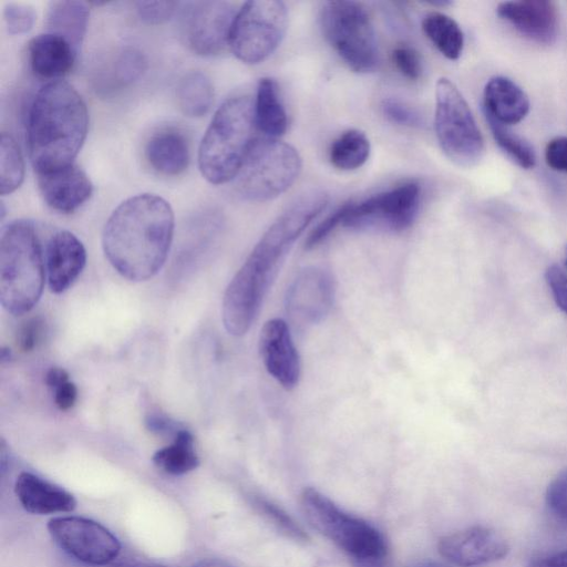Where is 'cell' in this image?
<instances>
[{
    "label": "cell",
    "mask_w": 567,
    "mask_h": 567,
    "mask_svg": "<svg viewBox=\"0 0 567 567\" xmlns=\"http://www.w3.org/2000/svg\"><path fill=\"white\" fill-rule=\"evenodd\" d=\"M171 205L155 194L125 199L110 215L102 246L109 262L124 278L144 281L163 267L174 235Z\"/></svg>",
    "instance_id": "7a4b0ae2"
},
{
    "label": "cell",
    "mask_w": 567,
    "mask_h": 567,
    "mask_svg": "<svg viewBox=\"0 0 567 567\" xmlns=\"http://www.w3.org/2000/svg\"><path fill=\"white\" fill-rule=\"evenodd\" d=\"M434 126L442 151L456 165L471 167L483 157L484 140L472 111L445 78L436 82Z\"/></svg>",
    "instance_id": "9c48e42d"
},
{
    "label": "cell",
    "mask_w": 567,
    "mask_h": 567,
    "mask_svg": "<svg viewBox=\"0 0 567 567\" xmlns=\"http://www.w3.org/2000/svg\"><path fill=\"white\" fill-rule=\"evenodd\" d=\"M254 101L248 95L227 99L215 112L199 145L198 166L210 184L235 179L252 143Z\"/></svg>",
    "instance_id": "5b68a950"
},
{
    "label": "cell",
    "mask_w": 567,
    "mask_h": 567,
    "mask_svg": "<svg viewBox=\"0 0 567 567\" xmlns=\"http://www.w3.org/2000/svg\"><path fill=\"white\" fill-rule=\"evenodd\" d=\"M78 389L73 382H65L54 389V403L61 411L70 410L76 401Z\"/></svg>",
    "instance_id": "7bdbcfd3"
},
{
    "label": "cell",
    "mask_w": 567,
    "mask_h": 567,
    "mask_svg": "<svg viewBox=\"0 0 567 567\" xmlns=\"http://www.w3.org/2000/svg\"><path fill=\"white\" fill-rule=\"evenodd\" d=\"M485 117L497 145L520 167L526 169L534 167L536 155L533 147L520 136L509 131L506 125L488 116Z\"/></svg>",
    "instance_id": "4dcf8cb0"
},
{
    "label": "cell",
    "mask_w": 567,
    "mask_h": 567,
    "mask_svg": "<svg viewBox=\"0 0 567 567\" xmlns=\"http://www.w3.org/2000/svg\"><path fill=\"white\" fill-rule=\"evenodd\" d=\"M178 6L177 1H138L136 12L147 24H162L174 16Z\"/></svg>",
    "instance_id": "8d00e7d4"
},
{
    "label": "cell",
    "mask_w": 567,
    "mask_h": 567,
    "mask_svg": "<svg viewBox=\"0 0 567 567\" xmlns=\"http://www.w3.org/2000/svg\"><path fill=\"white\" fill-rule=\"evenodd\" d=\"M147 69V60L136 48L122 49L112 65V80L117 86L130 85L137 81Z\"/></svg>",
    "instance_id": "1f68e13d"
},
{
    "label": "cell",
    "mask_w": 567,
    "mask_h": 567,
    "mask_svg": "<svg viewBox=\"0 0 567 567\" xmlns=\"http://www.w3.org/2000/svg\"><path fill=\"white\" fill-rule=\"evenodd\" d=\"M44 261L34 225L19 219L6 226L0 240V301L13 316L29 312L41 298Z\"/></svg>",
    "instance_id": "277c9868"
},
{
    "label": "cell",
    "mask_w": 567,
    "mask_h": 567,
    "mask_svg": "<svg viewBox=\"0 0 567 567\" xmlns=\"http://www.w3.org/2000/svg\"><path fill=\"white\" fill-rule=\"evenodd\" d=\"M145 155L158 173L175 176L189 164L190 151L185 135L175 128H164L153 134L146 143Z\"/></svg>",
    "instance_id": "603a6c76"
},
{
    "label": "cell",
    "mask_w": 567,
    "mask_h": 567,
    "mask_svg": "<svg viewBox=\"0 0 567 567\" xmlns=\"http://www.w3.org/2000/svg\"><path fill=\"white\" fill-rule=\"evenodd\" d=\"M89 16L90 9L86 2L51 1L44 17L45 32L64 38L79 52L86 33Z\"/></svg>",
    "instance_id": "cb8c5ba5"
},
{
    "label": "cell",
    "mask_w": 567,
    "mask_h": 567,
    "mask_svg": "<svg viewBox=\"0 0 567 567\" xmlns=\"http://www.w3.org/2000/svg\"><path fill=\"white\" fill-rule=\"evenodd\" d=\"M324 38L354 72L368 73L379 64L375 32L365 8L354 1H327L320 12Z\"/></svg>",
    "instance_id": "ba28073f"
},
{
    "label": "cell",
    "mask_w": 567,
    "mask_h": 567,
    "mask_svg": "<svg viewBox=\"0 0 567 567\" xmlns=\"http://www.w3.org/2000/svg\"><path fill=\"white\" fill-rule=\"evenodd\" d=\"M545 501L551 517L567 527V468L558 473L549 483Z\"/></svg>",
    "instance_id": "836d02e7"
},
{
    "label": "cell",
    "mask_w": 567,
    "mask_h": 567,
    "mask_svg": "<svg viewBox=\"0 0 567 567\" xmlns=\"http://www.w3.org/2000/svg\"><path fill=\"white\" fill-rule=\"evenodd\" d=\"M14 492L22 507L32 514L66 513L76 507L71 493L30 472L19 474Z\"/></svg>",
    "instance_id": "ffe728a7"
},
{
    "label": "cell",
    "mask_w": 567,
    "mask_h": 567,
    "mask_svg": "<svg viewBox=\"0 0 567 567\" xmlns=\"http://www.w3.org/2000/svg\"><path fill=\"white\" fill-rule=\"evenodd\" d=\"M35 17V11L29 3L10 1L3 7V19L11 34L29 32L33 28Z\"/></svg>",
    "instance_id": "e575fe53"
},
{
    "label": "cell",
    "mask_w": 567,
    "mask_h": 567,
    "mask_svg": "<svg viewBox=\"0 0 567 567\" xmlns=\"http://www.w3.org/2000/svg\"><path fill=\"white\" fill-rule=\"evenodd\" d=\"M193 567H234V566L225 560L210 558V559L202 560V561L197 563L196 565H194Z\"/></svg>",
    "instance_id": "7dc6e473"
},
{
    "label": "cell",
    "mask_w": 567,
    "mask_h": 567,
    "mask_svg": "<svg viewBox=\"0 0 567 567\" xmlns=\"http://www.w3.org/2000/svg\"><path fill=\"white\" fill-rule=\"evenodd\" d=\"M39 190L55 212L70 214L80 208L93 193V185L74 163L48 173L37 174Z\"/></svg>",
    "instance_id": "ac0fdd59"
},
{
    "label": "cell",
    "mask_w": 567,
    "mask_h": 567,
    "mask_svg": "<svg viewBox=\"0 0 567 567\" xmlns=\"http://www.w3.org/2000/svg\"><path fill=\"white\" fill-rule=\"evenodd\" d=\"M437 549L450 563L472 567L503 559L507 556L509 546L494 529L473 526L443 536L439 540Z\"/></svg>",
    "instance_id": "5bb4252c"
},
{
    "label": "cell",
    "mask_w": 567,
    "mask_h": 567,
    "mask_svg": "<svg viewBox=\"0 0 567 567\" xmlns=\"http://www.w3.org/2000/svg\"><path fill=\"white\" fill-rule=\"evenodd\" d=\"M547 285L557 306L567 315V276L557 265H551L545 272Z\"/></svg>",
    "instance_id": "60d3db41"
},
{
    "label": "cell",
    "mask_w": 567,
    "mask_h": 567,
    "mask_svg": "<svg viewBox=\"0 0 567 567\" xmlns=\"http://www.w3.org/2000/svg\"><path fill=\"white\" fill-rule=\"evenodd\" d=\"M334 293L330 274L308 268L296 277L287 291V312L301 323L320 321L330 310Z\"/></svg>",
    "instance_id": "9a60e30c"
},
{
    "label": "cell",
    "mask_w": 567,
    "mask_h": 567,
    "mask_svg": "<svg viewBox=\"0 0 567 567\" xmlns=\"http://www.w3.org/2000/svg\"><path fill=\"white\" fill-rule=\"evenodd\" d=\"M44 321L41 317L25 320L18 329L17 346L23 352L32 351L44 334Z\"/></svg>",
    "instance_id": "f35d334b"
},
{
    "label": "cell",
    "mask_w": 567,
    "mask_h": 567,
    "mask_svg": "<svg viewBox=\"0 0 567 567\" xmlns=\"http://www.w3.org/2000/svg\"><path fill=\"white\" fill-rule=\"evenodd\" d=\"M349 203L343 204L320 223L309 235L306 248L310 249L319 245L338 225H341L348 210Z\"/></svg>",
    "instance_id": "ab89813d"
},
{
    "label": "cell",
    "mask_w": 567,
    "mask_h": 567,
    "mask_svg": "<svg viewBox=\"0 0 567 567\" xmlns=\"http://www.w3.org/2000/svg\"><path fill=\"white\" fill-rule=\"evenodd\" d=\"M301 506L315 529L357 560L372 565L386 556V542L379 529L343 512L319 491L305 488Z\"/></svg>",
    "instance_id": "8992f818"
},
{
    "label": "cell",
    "mask_w": 567,
    "mask_h": 567,
    "mask_svg": "<svg viewBox=\"0 0 567 567\" xmlns=\"http://www.w3.org/2000/svg\"><path fill=\"white\" fill-rule=\"evenodd\" d=\"M154 464L163 472L171 475H183L199 465V457L194 446L193 434L185 429H179L174 434L172 444L159 449L153 455Z\"/></svg>",
    "instance_id": "4316f807"
},
{
    "label": "cell",
    "mask_w": 567,
    "mask_h": 567,
    "mask_svg": "<svg viewBox=\"0 0 567 567\" xmlns=\"http://www.w3.org/2000/svg\"><path fill=\"white\" fill-rule=\"evenodd\" d=\"M422 29L445 58L457 60L461 56L464 35L454 19L441 12H431L423 19Z\"/></svg>",
    "instance_id": "83f0119b"
},
{
    "label": "cell",
    "mask_w": 567,
    "mask_h": 567,
    "mask_svg": "<svg viewBox=\"0 0 567 567\" xmlns=\"http://www.w3.org/2000/svg\"><path fill=\"white\" fill-rule=\"evenodd\" d=\"M54 542L66 554L90 565H106L120 554L118 539L100 523L79 516L54 517L48 523Z\"/></svg>",
    "instance_id": "7c38bea8"
},
{
    "label": "cell",
    "mask_w": 567,
    "mask_h": 567,
    "mask_svg": "<svg viewBox=\"0 0 567 567\" xmlns=\"http://www.w3.org/2000/svg\"><path fill=\"white\" fill-rule=\"evenodd\" d=\"M527 567H567V549L532 559Z\"/></svg>",
    "instance_id": "ee69618b"
},
{
    "label": "cell",
    "mask_w": 567,
    "mask_h": 567,
    "mask_svg": "<svg viewBox=\"0 0 567 567\" xmlns=\"http://www.w3.org/2000/svg\"><path fill=\"white\" fill-rule=\"evenodd\" d=\"M301 171L297 150L278 138H254L235 177L238 194L250 202L278 197L296 182Z\"/></svg>",
    "instance_id": "52a82bcc"
},
{
    "label": "cell",
    "mask_w": 567,
    "mask_h": 567,
    "mask_svg": "<svg viewBox=\"0 0 567 567\" xmlns=\"http://www.w3.org/2000/svg\"><path fill=\"white\" fill-rule=\"evenodd\" d=\"M565 264H566V267H567V246H566V252H565Z\"/></svg>",
    "instance_id": "f907efd6"
},
{
    "label": "cell",
    "mask_w": 567,
    "mask_h": 567,
    "mask_svg": "<svg viewBox=\"0 0 567 567\" xmlns=\"http://www.w3.org/2000/svg\"><path fill=\"white\" fill-rule=\"evenodd\" d=\"M327 204L328 196L323 192L306 193L261 236L224 293L221 318L229 334L240 337L250 329L284 258Z\"/></svg>",
    "instance_id": "6da1fadb"
},
{
    "label": "cell",
    "mask_w": 567,
    "mask_h": 567,
    "mask_svg": "<svg viewBox=\"0 0 567 567\" xmlns=\"http://www.w3.org/2000/svg\"><path fill=\"white\" fill-rule=\"evenodd\" d=\"M177 103L188 117H202L208 113L214 101L210 79L200 71L185 73L176 89Z\"/></svg>",
    "instance_id": "484cf974"
},
{
    "label": "cell",
    "mask_w": 567,
    "mask_h": 567,
    "mask_svg": "<svg viewBox=\"0 0 567 567\" xmlns=\"http://www.w3.org/2000/svg\"><path fill=\"white\" fill-rule=\"evenodd\" d=\"M415 567H444L437 563H433V561H430V563H424V564H421L419 566H415Z\"/></svg>",
    "instance_id": "c3c4849f"
},
{
    "label": "cell",
    "mask_w": 567,
    "mask_h": 567,
    "mask_svg": "<svg viewBox=\"0 0 567 567\" xmlns=\"http://www.w3.org/2000/svg\"><path fill=\"white\" fill-rule=\"evenodd\" d=\"M255 504L280 533L297 542H306L308 539L303 529L276 504L260 497L255 499Z\"/></svg>",
    "instance_id": "d6a6232c"
},
{
    "label": "cell",
    "mask_w": 567,
    "mask_h": 567,
    "mask_svg": "<svg viewBox=\"0 0 567 567\" xmlns=\"http://www.w3.org/2000/svg\"><path fill=\"white\" fill-rule=\"evenodd\" d=\"M484 113L501 124L520 122L529 111L526 93L515 82L505 76L489 79L484 87Z\"/></svg>",
    "instance_id": "7402d4cb"
},
{
    "label": "cell",
    "mask_w": 567,
    "mask_h": 567,
    "mask_svg": "<svg viewBox=\"0 0 567 567\" xmlns=\"http://www.w3.org/2000/svg\"><path fill=\"white\" fill-rule=\"evenodd\" d=\"M370 152L367 135L359 130H348L331 144L329 159L338 169L353 171L365 164Z\"/></svg>",
    "instance_id": "f1b7e54d"
},
{
    "label": "cell",
    "mask_w": 567,
    "mask_h": 567,
    "mask_svg": "<svg viewBox=\"0 0 567 567\" xmlns=\"http://www.w3.org/2000/svg\"><path fill=\"white\" fill-rule=\"evenodd\" d=\"M68 381L69 373L62 368H51L45 374V384L53 390Z\"/></svg>",
    "instance_id": "bcb514c9"
},
{
    "label": "cell",
    "mask_w": 567,
    "mask_h": 567,
    "mask_svg": "<svg viewBox=\"0 0 567 567\" xmlns=\"http://www.w3.org/2000/svg\"><path fill=\"white\" fill-rule=\"evenodd\" d=\"M288 21L287 7L279 0H251L234 18L228 45L246 64H258L279 47Z\"/></svg>",
    "instance_id": "30bf717a"
},
{
    "label": "cell",
    "mask_w": 567,
    "mask_h": 567,
    "mask_svg": "<svg viewBox=\"0 0 567 567\" xmlns=\"http://www.w3.org/2000/svg\"><path fill=\"white\" fill-rule=\"evenodd\" d=\"M146 425L148 430L156 433H167V432H177L179 429H176V424L171 420L163 417L161 415H150L146 419Z\"/></svg>",
    "instance_id": "f6af8a7d"
},
{
    "label": "cell",
    "mask_w": 567,
    "mask_h": 567,
    "mask_svg": "<svg viewBox=\"0 0 567 567\" xmlns=\"http://www.w3.org/2000/svg\"><path fill=\"white\" fill-rule=\"evenodd\" d=\"M259 351L266 370L282 388L290 390L297 385L300 361L285 320L274 318L264 324Z\"/></svg>",
    "instance_id": "2e32d148"
},
{
    "label": "cell",
    "mask_w": 567,
    "mask_h": 567,
    "mask_svg": "<svg viewBox=\"0 0 567 567\" xmlns=\"http://www.w3.org/2000/svg\"><path fill=\"white\" fill-rule=\"evenodd\" d=\"M496 12L529 40L542 44H551L556 40L558 13L553 1H504L497 6Z\"/></svg>",
    "instance_id": "e0dca14e"
},
{
    "label": "cell",
    "mask_w": 567,
    "mask_h": 567,
    "mask_svg": "<svg viewBox=\"0 0 567 567\" xmlns=\"http://www.w3.org/2000/svg\"><path fill=\"white\" fill-rule=\"evenodd\" d=\"M381 107L384 116L392 123L408 127H422L424 125L420 113L399 100L385 99Z\"/></svg>",
    "instance_id": "d590c367"
},
{
    "label": "cell",
    "mask_w": 567,
    "mask_h": 567,
    "mask_svg": "<svg viewBox=\"0 0 567 567\" xmlns=\"http://www.w3.org/2000/svg\"><path fill=\"white\" fill-rule=\"evenodd\" d=\"M28 53L33 73L52 81L64 76L73 69L78 54L69 41L50 32L34 37L29 42Z\"/></svg>",
    "instance_id": "44dd1931"
},
{
    "label": "cell",
    "mask_w": 567,
    "mask_h": 567,
    "mask_svg": "<svg viewBox=\"0 0 567 567\" xmlns=\"http://www.w3.org/2000/svg\"><path fill=\"white\" fill-rule=\"evenodd\" d=\"M545 161L554 171L567 173V136H557L548 142Z\"/></svg>",
    "instance_id": "b9f144b4"
},
{
    "label": "cell",
    "mask_w": 567,
    "mask_h": 567,
    "mask_svg": "<svg viewBox=\"0 0 567 567\" xmlns=\"http://www.w3.org/2000/svg\"><path fill=\"white\" fill-rule=\"evenodd\" d=\"M392 60L396 69L408 79L417 80L422 74V62L419 53L411 47L401 45L392 51Z\"/></svg>",
    "instance_id": "74e56055"
},
{
    "label": "cell",
    "mask_w": 567,
    "mask_h": 567,
    "mask_svg": "<svg viewBox=\"0 0 567 567\" xmlns=\"http://www.w3.org/2000/svg\"><path fill=\"white\" fill-rule=\"evenodd\" d=\"M254 116L255 125L266 137L277 138L287 131V113L274 79H260L254 101Z\"/></svg>",
    "instance_id": "d4e9b609"
},
{
    "label": "cell",
    "mask_w": 567,
    "mask_h": 567,
    "mask_svg": "<svg viewBox=\"0 0 567 567\" xmlns=\"http://www.w3.org/2000/svg\"><path fill=\"white\" fill-rule=\"evenodd\" d=\"M420 207V186L403 183L360 202H349L342 225L352 229H385L401 231L409 228Z\"/></svg>",
    "instance_id": "8fae6325"
},
{
    "label": "cell",
    "mask_w": 567,
    "mask_h": 567,
    "mask_svg": "<svg viewBox=\"0 0 567 567\" xmlns=\"http://www.w3.org/2000/svg\"><path fill=\"white\" fill-rule=\"evenodd\" d=\"M85 262L86 251L82 241L69 230L55 231L45 248L50 290L61 293L69 289L82 272Z\"/></svg>",
    "instance_id": "d6986e66"
},
{
    "label": "cell",
    "mask_w": 567,
    "mask_h": 567,
    "mask_svg": "<svg viewBox=\"0 0 567 567\" xmlns=\"http://www.w3.org/2000/svg\"><path fill=\"white\" fill-rule=\"evenodd\" d=\"M236 10L227 1H192L184 3L181 31L186 45L196 54L212 56L228 45Z\"/></svg>",
    "instance_id": "4fadbf2b"
},
{
    "label": "cell",
    "mask_w": 567,
    "mask_h": 567,
    "mask_svg": "<svg viewBox=\"0 0 567 567\" xmlns=\"http://www.w3.org/2000/svg\"><path fill=\"white\" fill-rule=\"evenodd\" d=\"M24 178V162L16 140L7 133L0 141V192L1 195L13 193Z\"/></svg>",
    "instance_id": "f546056e"
},
{
    "label": "cell",
    "mask_w": 567,
    "mask_h": 567,
    "mask_svg": "<svg viewBox=\"0 0 567 567\" xmlns=\"http://www.w3.org/2000/svg\"><path fill=\"white\" fill-rule=\"evenodd\" d=\"M135 567H165V566H162V565H158V564H141V565H137Z\"/></svg>",
    "instance_id": "681fc988"
},
{
    "label": "cell",
    "mask_w": 567,
    "mask_h": 567,
    "mask_svg": "<svg viewBox=\"0 0 567 567\" xmlns=\"http://www.w3.org/2000/svg\"><path fill=\"white\" fill-rule=\"evenodd\" d=\"M89 112L79 92L56 80L35 94L28 117V147L37 174L73 164L87 134Z\"/></svg>",
    "instance_id": "3957f363"
}]
</instances>
